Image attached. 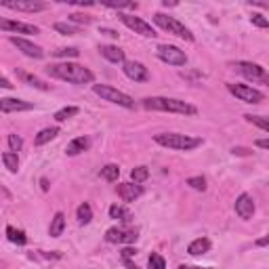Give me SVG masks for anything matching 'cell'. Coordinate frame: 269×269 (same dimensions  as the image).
Returning a JSON list of instances; mask_svg holds the SVG:
<instances>
[{"label": "cell", "instance_id": "cell-7", "mask_svg": "<svg viewBox=\"0 0 269 269\" xmlns=\"http://www.w3.org/2000/svg\"><path fill=\"white\" fill-rule=\"evenodd\" d=\"M156 53H158V59L168 63V65L183 67L187 63V55L183 53L179 47H175V45H160L158 49H156Z\"/></svg>", "mask_w": 269, "mask_h": 269}, {"label": "cell", "instance_id": "cell-42", "mask_svg": "<svg viewBox=\"0 0 269 269\" xmlns=\"http://www.w3.org/2000/svg\"><path fill=\"white\" fill-rule=\"evenodd\" d=\"M254 145L261 147V149H269V141L267 139H257V141H254Z\"/></svg>", "mask_w": 269, "mask_h": 269}, {"label": "cell", "instance_id": "cell-31", "mask_svg": "<svg viewBox=\"0 0 269 269\" xmlns=\"http://www.w3.org/2000/svg\"><path fill=\"white\" fill-rule=\"evenodd\" d=\"M147 177H149L147 166H137V168H133V171H131V179L135 183H143V181H147Z\"/></svg>", "mask_w": 269, "mask_h": 269}, {"label": "cell", "instance_id": "cell-23", "mask_svg": "<svg viewBox=\"0 0 269 269\" xmlns=\"http://www.w3.org/2000/svg\"><path fill=\"white\" fill-rule=\"evenodd\" d=\"M17 76H19L23 82L32 84L34 89H40V91H49V89H51L45 80H40V78H38V76H34V74H27V72H21V69H17Z\"/></svg>", "mask_w": 269, "mask_h": 269}, {"label": "cell", "instance_id": "cell-1", "mask_svg": "<svg viewBox=\"0 0 269 269\" xmlns=\"http://www.w3.org/2000/svg\"><path fill=\"white\" fill-rule=\"evenodd\" d=\"M47 72L59 80L72 82V84H91L95 80V74L89 67H84L74 61H63V63H53L47 67Z\"/></svg>", "mask_w": 269, "mask_h": 269}, {"label": "cell", "instance_id": "cell-20", "mask_svg": "<svg viewBox=\"0 0 269 269\" xmlns=\"http://www.w3.org/2000/svg\"><path fill=\"white\" fill-rule=\"evenodd\" d=\"M210 250V240L208 238H196L194 242L187 246V252L191 254V257H202V254H206Z\"/></svg>", "mask_w": 269, "mask_h": 269}, {"label": "cell", "instance_id": "cell-18", "mask_svg": "<svg viewBox=\"0 0 269 269\" xmlns=\"http://www.w3.org/2000/svg\"><path fill=\"white\" fill-rule=\"evenodd\" d=\"M99 53H101L103 57L107 61H111V63H124L126 61L124 51L118 49V47H114V45H101V47H99Z\"/></svg>", "mask_w": 269, "mask_h": 269}, {"label": "cell", "instance_id": "cell-37", "mask_svg": "<svg viewBox=\"0 0 269 269\" xmlns=\"http://www.w3.org/2000/svg\"><path fill=\"white\" fill-rule=\"evenodd\" d=\"M80 51L76 47H69V49H59V51H55V57H78Z\"/></svg>", "mask_w": 269, "mask_h": 269}, {"label": "cell", "instance_id": "cell-19", "mask_svg": "<svg viewBox=\"0 0 269 269\" xmlns=\"http://www.w3.org/2000/svg\"><path fill=\"white\" fill-rule=\"evenodd\" d=\"M89 145H91V141H89L87 137H76V139H72V141L67 143L65 153H67V156H78V153H82V151H87Z\"/></svg>", "mask_w": 269, "mask_h": 269}, {"label": "cell", "instance_id": "cell-36", "mask_svg": "<svg viewBox=\"0 0 269 269\" xmlns=\"http://www.w3.org/2000/svg\"><path fill=\"white\" fill-rule=\"evenodd\" d=\"M93 19L89 17V15H82V13H72V15H69V23H80V25H89Z\"/></svg>", "mask_w": 269, "mask_h": 269}, {"label": "cell", "instance_id": "cell-33", "mask_svg": "<svg viewBox=\"0 0 269 269\" xmlns=\"http://www.w3.org/2000/svg\"><path fill=\"white\" fill-rule=\"evenodd\" d=\"M185 183L196 191H206V179L204 177H189Z\"/></svg>", "mask_w": 269, "mask_h": 269}, {"label": "cell", "instance_id": "cell-17", "mask_svg": "<svg viewBox=\"0 0 269 269\" xmlns=\"http://www.w3.org/2000/svg\"><path fill=\"white\" fill-rule=\"evenodd\" d=\"M141 194H143V187L139 183H120L118 185V196L122 198V202H135Z\"/></svg>", "mask_w": 269, "mask_h": 269}, {"label": "cell", "instance_id": "cell-39", "mask_svg": "<svg viewBox=\"0 0 269 269\" xmlns=\"http://www.w3.org/2000/svg\"><path fill=\"white\" fill-rule=\"evenodd\" d=\"M15 84H13L9 78H5V76H0V89H7V91H11Z\"/></svg>", "mask_w": 269, "mask_h": 269}, {"label": "cell", "instance_id": "cell-24", "mask_svg": "<svg viewBox=\"0 0 269 269\" xmlns=\"http://www.w3.org/2000/svg\"><path fill=\"white\" fill-rule=\"evenodd\" d=\"M109 217H111V219H118V221H122V223H131V219H133L131 210L124 208V206H120V204L109 206Z\"/></svg>", "mask_w": 269, "mask_h": 269}, {"label": "cell", "instance_id": "cell-29", "mask_svg": "<svg viewBox=\"0 0 269 269\" xmlns=\"http://www.w3.org/2000/svg\"><path fill=\"white\" fill-rule=\"evenodd\" d=\"M101 177H103L105 181H109V183L118 181V177H120V166H118V164H105V166L101 168Z\"/></svg>", "mask_w": 269, "mask_h": 269}, {"label": "cell", "instance_id": "cell-46", "mask_svg": "<svg viewBox=\"0 0 269 269\" xmlns=\"http://www.w3.org/2000/svg\"><path fill=\"white\" fill-rule=\"evenodd\" d=\"M124 265L129 267V269H139V267H137V265H135V263H133L131 259H124Z\"/></svg>", "mask_w": 269, "mask_h": 269}, {"label": "cell", "instance_id": "cell-35", "mask_svg": "<svg viewBox=\"0 0 269 269\" xmlns=\"http://www.w3.org/2000/svg\"><path fill=\"white\" fill-rule=\"evenodd\" d=\"M9 147H11V151H21V147H23V139L19 137V135H9Z\"/></svg>", "mask_w": 269, "mask_h": 269}, {"label": "cell", "instance_id": "cell-13", "mask_svg": "<svg viewBox=\"0 0 269 269\" xmlns=\"http://www.w3.org/2000/svg\"><path fill=\"white\" fill-rule=\"evenodd\" d=\"M234 208H236V215H238L240 219H244V221L252 219L254 210H257V206H254V200H252L250 194H240L238 200H236V204H234Z\"/></svg>", "mask_w": 269, "mask_h": 269}, {"label": "cell", "instance_id": "cell-2", "mask_svg": "<svg viewBox=\"0 0 269 269\" xmlns=\"http://www.w3.org/2000/svg\"><path fill=\"white\" fill-rule=\"evenodd\" d=\"M145 109L151 111H168V114H183V116H196L198 109L181 99H168V97H147L143 101Z\"/></svg>", "mask_w": 269, "mask_h": 269}, {"label": "cell", "instance_id": "cell-5", "mask_svg": "<svg viewBox=\"0 0 269 269\" xmlns=\"http://www.w3.org/2000/svg\"><path fill=\"white\" fill-rule=\"evenodd\" d=\"M153 23L160 25L162 30H166L168 34H173V36H179V38H183V40L194 42V34L189 32V27H185L179 19H175V17H171V15H164V13H156V15H153Z\"/></svg>", "mask_w": 269, "mask_h": 269}, {"label": "cell", "instance_id": "cell-6", "mask_svg": "<svg viewBox=\"0 0 269 269\" xmlns=\"http://www.w3.org/2000/svg\"><path fill=\"white\" fill-rule=\"evenodd\" d=\"M227 91H229L234 97H238L240 101H244V103H252V105H257V103L265 101V95H263L261 91H257V89L248 87V84L229 82V84H227Z\"/></svg>", "mask_w": 269, "mask_h": 269}, {"label": "cell", "instance_id": "cell-26", "mask_svg": "<svg viewBox=\"0 0 269 269\" xmlns=\"http://www.w3.org/2000/svg\"><path fill=\"white\" fill-rule=\"evenodd\" d=\"M7 238L11 240L13 244H19V246L27 244V236H25L21 229H15L13 225H9V227H7Z\"/></svg>", "mask_w": 269, "mask_h": 269}, {"label": "cell", "instance_id": "cell-22", "mask_svg": "<svg viewBox=\"0 0 269 269\" xmlns=\"http://www.w3.org/2000/svg\"><path fill=\"white\" fill-rule=\"evenodd\" d=\"M57 135H59V126H47V129H42L34 137V145H45V143H49V141L55 139Z\"/></svg>", "mask_w": 269, "mask_h": 269}, {"label": "cell", "instance_id": "cell-28", "mask_svg": "<svg viewBox=\"0 0 269 269\" xmlns=\"http://www.w3.org/2000/svg\"><path fill=\"white\" fill-rule=\"evenodd\" d=\"M55 27V32H59V34H63V36H76V34H80V27L78 25H72V23H63V21H57L53 25Z\"/></svg>", "mask_w": 269, "mask_h": 269}, {"label": "cell", "instance_id": "cell-41", "mask_svg": "<svg viewBox=\"0 0 269 269\" xmlns=\"http://www.w3.org/2000/svg\"><path fill=\"white\" fill-rule=\"evenodd\" d=\"M101 34H105V36H109V38H118L120 34L116 32V30H109V27H101V30H99Z\"/></svg>", "mask_w": 269, "mask_h": 269}, {"label": "cell", "instance_id": "cell-21", "mask_svg": "<svg viewBox=\"0 0 269 269\" xmlns=\"http://www.w3.org/2000/svg\"><path fill=\"white\" fill-rule=\"evenodd\" d=\"M65 229V215L63 212H55V217L51 219V227H49V236L51 238H59Z\"/></svg>", "mask_w": 269, "mask_h": 269}, {"label": "cell", "instance_id": "cell-30", "mask_svg": "<svg viewBox=\"0 0 269 269\" xmlns=\"http://www.w3.org/2000/svg\"><path fill=\"white\" fill-rule=\"evenodd\" d=\"M78 111H80V109H78L76 105H69V107H61L59 111H55V116H53V118L57 120V122H65L67 118H74V116L78 114Z\"/></svg>", "mask_w": 269, "mask_h": 269}, {"label": "cell", "instance_id": "cell-43", "mask_svg": "<svg viewBox=\"0 0 269 269\" xmlns=\"http://www.w3.org/2000/svg\"><path fill=\"white\" fill-rule=\"evenodd\" d=\"M232 151L238 153V156H248V153H250V149H246V147H234Z\"/></svg>", "mask_w": 269, "mask_h": 269}, {"label": "cell", "instance_id": "cell-47", "mask_svg": "<svg viewBox=\"0 0 269 269\" xmlns=\"http://www.w3.org/2000/svg\"><path fill=\"white\" fill-rule=\"evenodd\" d=\"M267 242H269L267 238H261V240H257V246H267Z\"/></svg>", "mask_w": 269, "mask_h": 269}, {"label": "cell", "instance_id": "cell-3", "mask_svg": "<svg viewBox=\"0 0 269 269\" xmlns=\"http://www.w3.org/2000/svg\"><path fill=\"white\" fill-rule=\"evenodd\" d=\"M153 141L162 147L177 149V151H191L202 145V137H189L181 133H160V135H153Z\"/></svg>", "mask_w": 269, "mask_h": 269}, {"label": "cell", "instance_id": "cell-9", "mask_svg": "<svg viewBox=\"0 0 269 269\" xmlns=\"http://www.w3.org/2000/svg\"><path fill=\"white\" fill-rule=\"evenodd\" d=\"M236 69L242 76H246L248 80L252 82H261V84H267L269 82V76L265 72V67H261L259 63H250V61H238L236 63Z\"/></svg>", "mask_w": 269, "mask_h": 269}, {"label": "cell", "instance_id": "cell-11", "mask_svg": "<svg viewBox=\"0 0 269 269\" xmlns=\"http://www.w3.org/2000/svg\"><path fill=\"white\" fill-rule=\"evenodd\" d=\"M0 7H7L11 11H21V13H40L47 11V3H38V0H0Z\"/></svg>", "mask_w": 269, "mask_h": 269}, {"label": "cell", "instance_id": "cell-14", "mask_svg": "<svg viewBox=\"0 0 269 269\" xmlns=\"http://www.w3.org/2000/svg\"><path fill=\"white\" fill-rule=\"evenodd\" d=\"M122 69H124V74L129 76L133 82H147L149 80L147 67L143 63H139V61H124Z\"/></svg>", "mask_w": 269, "mask_h": 269}, {"label": "cell", "instance_id": "cell-15", "mask_svg": "<svg viewBox=\"0 0 269 269\" xmlns=\"http://www.w3.org/2000/svg\"><path fill=\"white\" fill-rule=\"evenodd\" d=\"M27 109H34V103L23 101V99H13V97L0 99V111H3V114H13V111H27Z\"/></svg>", "mask_w": 269, "mask_h": 269}, {"label": "cell", "instance_id": "cell-16", "mask_svg": "<svg viewBox=\"0 0 269 269\" xmlns=\"http://www.w3.org/2000/svg\"><path fill=\"white\" fill-rule=\"evenodd\" d=\"M0 30H5V32H17V34H38V27L32 25V23L3 19V17H0Z\"/></svg>", "mask_w": 269, "mask_h": 269}, {"label": "cell", "instance_id": "cell-25", "mask_svg": "<svg viewBox=\"0 0 269 269\" xmlns=\"http://www.w3.org/2000/svg\"><path fill=\"white\" fill-rule=\"evenodd\" d=\"M76 219H78V223H82V225H89V223L93 221V208H91L89 202H82V204L76 208Z\"/></svg>", "mask_w": 269, "mask_h": 269}, {"label": "cell", "instance_id": "cell-38", "mask_svg": "<svg viewBox=\"0 0 269 269\" xmlns=\"http://www.w3.org/2000/svg\"><path fill=\"white\" fill-rule=\"evenodd\" d=\"M250 21H252L254 25H257V27H263V30H265V27H269V21H267V19L261 15V13H252Z\"/></svg>", "mask_w": 269, "mask_h": 269}, {"label": "cell", "instance_id": "cell-10", "mask_svg": "<svg viewBox=\"0 0 269 269\" xmlns=\"http://www.w3.org/2000/svg\"><path fill=\"white\" fill-rule=\"evenodd\" d=\"M137 238V229L133 227H109L105 232V240L109 244H135Z\"/></svg>", "mask_w": 269, "mask_h": 269}, {"label": "cell", "instance_id": "cell-45", "mask_svg": "<svg viewBox=\"0 0 269 269\" xmlns=\"http://www.w3.org/2000/svg\"><path fill=\"white\" fill-rule=\"evenodd\" d=\"M40 187H42V191H49V179L42 177V179H40Z\"/></svg>", "mask_w": 269, "mask_h": 269}, {"label": "cell", "instance_id": "cell-8", "mask_svg": "<svg viewBox=\"0 0 269 269\" xmlns=\"http://www.w3.org/2000/svg\"><path fill=\"white\" fill-rule=\"evenodd\" d=\"M120 21L129 27V30H133L135 34H141V36H145V38H156L158 34H156V30L151 27V23H147L145 19H141V17H135V15H129V13H120Z\"/></svg>", "mask_w": 269, "mask_h": 269}, {"label": "cell", "instance_id": "cell-40", "mask_svg": "<svg viewBox=\"0 0 269 269\" xmlns=\"http://www.w3.org/2000/svg\"><path fill=\"white\" fill-rule=\"evenodd\" d=\"M135 254H137L135 248H129V246L122 248V259H131V257H135Z\"/></svg>", "mask_w": 269, "mask_h": 269}, {"label": "cell", "instance_id": "cell-4", "mask_svg": "<svg viewBox=\"0 0 269 269\" xmlns=\"http://www.w3.org/2000/svg\"><path fill=\"white\" fill-rule=\"evenodd\" d=\"M93 93L99 95L101 99H105V101H111L116 103L120 107H126V109H133L135 107V99L131 95H126L114 87H109V84H93Z\"/></svg>", "mask_w": 269, "mask_h": 269}, {"label": "cell", "instance_id": "cell-32", "mask_svg": "<svg viewBox=\"0 0 269 269\" xmlns=\"http://www.w3.org/2000/svg\"><path fill=\"white\" fill-rule=\"evenodd\" d=\"M147 265H149V269H166V261H164L162 254H158V252H151Z\"/></svg>", "mask_w": 269, "mask_h": 269}, {"label": "cell", "instance_id": "cell-44", "mask_svg": "<svg viewBox=\"0 0 269 269\" xmlns=\"http://www.w3.org/2000/svg\"><path fill=\"white\" fill-rule=\"evenodd\" d=\"M179 269H215V267H198V265H179Z\"/></svg>", "mask_w": 269, "mask_h": 269}, {"label": "cell", "instance_id": "cell-27", "mask_svg": "<svg viewBox=\"0 0 269 269\" xmlns=\"http://www.w3.org/2000/svg\"><path fill=\"white\" fill-rule=\"evenodd\" d=\"M3 162H5V166L9 168L11 173H17L19 171V156L15 151H5L3 153Z\"/></svg>", "mask_w": 269, "mask_h": 269}, {"label": "cell", "instance_id": "cell-12", "mask_svg": "<svg viewBox=\"0 0 269 269\" xmlns=\"http://www.w3.org/2000/svg\"><path fill=\"white\" fill-rule=\"evenodd\" d=\"M11 45H15L25 57H32V59H42L45 57V51H42V47L34 45L32 40H27V38H21V36H11Z\"/></svg>", "mask_w": 269, "mask_h": 269}, {"label": "cell", "instance_id": "cell-34", "mask_svg": "<svg viewBox=\"0 0 269 269\" xmlns=\"http://www.w3.org/2000/svg\"><path fill=\"white\" fill-rule=\"evenodd\" d=\"M244 118H246L248 122H252V124H257V126H259L261 131H265V133L269 131V122H267V120H265L263 116H250V114H246Z\"/></svg>", "mask_w": 269, "mask_h": 269}]
</instances>
